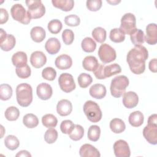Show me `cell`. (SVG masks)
Listing matches in <instances>:
<instances>
[{"instance_id":"obj_9","label":"cell","mask_w":157,"mask_h":157,"mask_svg":"<svg viewBox=\"0 0 157 157\" xmlns=\"http://www.w3.org/2000/svg\"><path fill=\"white\" fill-rule=\"evenodd\" d=\"M58 83L62 91L70 93L75 90V83L73 76L69 73H63L58 78Z\"/></svg>"},{"instance_id":"obj_39","label":"cell","mask_w":157,"mask_h":157,"mask_svg":"<svg viewBox=\"0 0 157 157\" xmlns=\"http://www.w3.org/2000/svg\"><path fill=\"white\" fill-rule=\"evenodd\" d=\"M88 138L90 140L96 142L99 140L101 135V129L98 125H91L88 130Z\"/></svg>"},{"instance_id":"obj_38","label":"cell","mask_w":157,"mask_h":157,"mask_svg":"<svg viewBox=\"0 0 157 157\" xmlns=\"http://www.w3.org/2000/svg\"><path fill=\"white\" fill-rule=\"evenodd\" d=\"M4 115L7 120L10 121H15L20 116V111L17 107L15 106H10L7 108L5 111Z\"/></svg>"},{"instance_id":"obj_50","label":"cell","mask_w":157,"mask_h":157,"mask_svg":"<svg viewBox=\"0 0 157 157\" xmlns=\"http://www.w3.org/2000/svg\"><path fill=\"white\" fill-rule=\"evenodd\" d=\"M0 10H1L0 23L2 25L7 21V20L9 19V13H8L7 11L3 8H1Z\"/></svg>"},{"instance_id":"obj_26","label":"cell","mask_w":157,"mask_h":157,"mask_svg":"<svg viewBox=\"0 0 157 157\" xmlns=\"http://www.w3.org/2000/svg\"><path fill=\"white\" fill-rule=\"evenodd\" d=\"M144 33L140 29L136 28L130 34V39L134 46L142 45L144 42Z\"/></svg>"},{"instance_id":"obj_21","label":"cell","mask_w":157,"mask_h":157,"mask_svg":"<svg viewBox=\"0 0 157 157\" xmlns=\"http://www.w3.org/2000/svg\"><path fill=\"white\" fill-rule=\"evenodd\" d=\"M31 39L35 42L39 43L42 42L46 36L45 29L41 26L33 27L30 32Z\"/></svg>"},{"instance_id":"obj_45","label":"cell","mask_w":157,"mask_h":157,"mask_svg":"<svg viewBox=\"0 0 157 157\" xmlns=\"http://www.w3.org/2000/svg\"><path fill=\"white\" fill-rule=\"evenodd\" d=\"M64 23L66 25L69 26H77L80 25V19L77 15L71 14L67 15L64 18Z\"/></svg>"},{"instance_id":"obj_19","label":"cell","mask_w":157,"mask_h":157,"mask_svg":"<svg viewBox=\"0 0 157 157\" xmlns=\"http://www.w3.org/2000/svg\"><path fill=\"white\" fill-rule=\"evenodd\" d=\"M89 93L90 96L93 98L101 99L105 96L107 90L105 86L104 85L96 83L90 87Z\"/></svg>"},{"instance_id":"obj_8","label":"cell","mask_w":157,"mask_h":157,"mask_svg":"<svg viewBox=\"0 0 157 157\" xmlns=\"http://www.w3.org/2000/svg\"><path fill=\"white\" fill-rule=\"evenodd\" d=\"M98 53L100 60L104 64L111 63L115 60L117 58L115 49L107 44H101Z\"/></svg>"},{"instance_id":"obj_28","label":"cell","mask_w":157,"mask_h":157,"mask_svg":"<svg viewBox=\"0 0 157 157\" xmlns=\"http://www.w3.org/2000/svg\"><path fill=\"white\" fill-rule=\"evenodd\" d=\"M110 128L113 132L115 134H120L125 130L126 125L121 119L115 118L110 121Z\"/></svg>"},{"instance_id":"obj_46","label":"cell","mask_w":157,"mask_h":157,"mask_svg":"<svg viewBox=\"0 0 157 157\" xmlns=\"http://www.w3.org/2000/svg\"><path fill=\"white\" fill-rule=\"evenodd\" d=\"M74 124L69 120H63L60 124V129L63 134H69L74 129Z\"/></svg>"},{"instance_id":"obj_53","label":"cell","mask_w":157,"mask_h":157,"mask_svg":"<svg viewBox=\"0 0 157 157\" xmlns=\"http://www.w3.org/2000/svg\"><path fill=\"white\" fill-rule=\"evenodd\" d=\"M16 156H31V155L26 150H21L20 151L18 152V153H17Z\"/></svg>"},{"instance_id":"obj_48","label":"cell","mask_w":157,"mask_h":157,"mask_svg":"<svg viewBox=\"0 0 157 157\" xmlns=\"http://www.w3.org/2000/svg\"><path fill=\"white\" fill-rule=\"evenodd\" d=\"M102 2L101 0H88L86 2L87 9L92 12L99 10L102 7Z\"/></svg>"},{"instance_id":"obj_42","label":"cell","mask_w":157,"mask_h":157,"mask_svg":"<svg viewBox=\"0 0 157 157\" xmlns=\"http://www.w3.org/2000/svg\"><path fill=\"white\" fill-rule=\"evenodd\" d=\"M58 132L54 128H48L44 134V140L49 144H53L58 139Z\"/></svg>"},{"instance_id":"obj_2","label":"cell","mask_w":157,"mask_h":157,"mask_svg":"<svg viewBox=\"0 0 157 157\" xmlns=\"http://www.w3.org/2000/svg\"><path fill=\"white\" fill-rule=\"evenodd\" d=\"M16 98L18 104L23 107L29 106L33 101V89L26 83H20L16 88Z\"/></svg>"},{"instance_id":"obj_37","label":"cell","mask_w":157,"mask_h":157,"mask_svg":"<svg viewBox=\"0 0 157 157\" xmlns=\"http://www.w3.org/2000/svg\"><path fill=\"white\" fill-rule=\"evenodd\" d=\"M84 135V129L80 124H74V129L69 134L71 139L74 141H78L82 139Z\"/></svg>"},{"instance_id":"obj_25","label":"cell","mask_w":157,"mask_h":157,"mask_svg":"<svg viewBox=\"0 0 157 157\" xmlns=\"http://www.w3.org/2000/svg\"><path fill=\"white\" fill-rule=\"evenodd\" d=\"M52 3L54 7L65 12L71 10L74 6L73 0H52Z\"/></svg>"},{"instance_id":"obj_27","label":"cell","mask_w":157,"mask_h":157,"mask_svg":"<svg viewBox=\"0 0 157 157\" xmlns=\"http://www.w3.org/2000/svg\"><path fill=\"white\" fill-rule=\"evenodd\" d=\"M16 44V39L12 34H7L6 37L0 42V47L2 50L8 52L13 48Z\"/></svg>"},{"instance_id":"obj_23","label":"cell","mask_w":157,"mask_h":157,"mask_svg":"<svg viewBox=\"0 0 157 157\" xmlns=\"http://www.w3.org/2000/svg\"><path fill=\"white\" fill-rule=\"evenodd\" d=\"M144 120V117L143 113L139 110L134 111L130 113L128 118L129 124L133 127L140 126Z\"/></svg>"},{"instance_id":"obj_32","label":"cell","mask_w":157,"mask_h":157,"mask_svg":"<svg viewBox=\"0 0 157 157\" xmlns=\"http://www.w3.org/2000/svg\"><path fill=\"white\" fill-rule=\"evenodd\" d=\"M4 144L7 148L10 150H15L20 145V142L18 138L13 135H9L4 139Z\"/></svg>"},{"instance_id":"obj_3","label":"cell","mask_w":157,"mask_h":157,"mask_svg":"<svg viewBox=\"0 0 157 157\" xmlns=\"http://www.w3.org/2000/svg\"><path fill=\"white\" fill-rule=\"evenodd\" d=\"M129 79L125 75H118L114 77L110 83V93L115 98H120L129 85Z\"/></svg>"},{"instance_id":"obj_16","label":"cell","mask_w":157,"mask_h":157,"mask_svg":"<svg viewBox=\"0 0 157 157\" xmlns=\"http://www.w3.org/2000/svg\"><path fill=\"white\" fill-rule=\"evenodd\" d=\"M79 155L81 157H99L101 156L99 150L89 144H85L81 146Z\"/></svg>"},{"instance_id":"obj_54","label":"cell","mask_w":157,"mask_h":157,"mask_svg":"<svg viewBox=\"0 0 157 157\" xmlns=\"http://www.w3.org/2000/svg\"><path fill=\"white\" fill-rule=\"evenodd\" d=\"M107 2L108 3L112 4V5H116V4H118V3H120L121 1H117V0H115V1H109V0H107Z\"/></svg>"},{"instance_id":"obj_31","label":"cell","mask_w":157,"mask_h":157,"mask_svg":"<svg viewBox=\"0 0 157 157\" xmlns=\"http://www.w3.org/2000/svg\"><path fill=\"white\" fill-rule=\"evenodd\" d=\"M42 123L45 127L47 128H52L56 126L58 120L54 115L48 113L44 115L42 117Z\"/></svg>"},{"instance_id":"obj_5","label":"cell","mask_w":157,"mask_h":157,"mask_svg":"<svg viewBox=\"0 0 157 157\" xmlns=\"http://www.w3.org/2000/svg\"><path fill=\"white\" fill-rule=\"evenodd\" d=\"M25 3L28 7L27 13L31 19H37L43 17L45 7L40 0H27Z\"/></svg>"},{"instance_id":"obj_1","label":"cell","mask_w":157,"mask_h":157,"mask_svg":"<svg viewBox=\"0 0 157 157\" xmlns=\"http://www.w3.org/2000/svg\"><path fill=\"white\" fill-rule=\"evenodd\" d=\"M148 57L147 49L143 45L135 46L126 56V61L131 71L134 74H141L145 69V61Z\"/></svg>"},{"instance_id":"obj_22","label":"cell","mask_w":157,"mask_h":157,"mask_svg":"<svg viewBox=\"0 0 157 157\" xmlns=\"http://www.w3.org/2000/svg\"><path fill=\"white\" fill-rule=\"evenodd\" d=\"M28 58L26 53L19 51L15 53L12 56V62L16 67H21L27 64Z\"/></svg>"},{"instance_id":"obj_36","label":"cell","mask_w":157,"mask_h":157,"mask_svg":"<svg viewBox=\"0 0 157 157\" xmlns=\"http://www.w3.org/2000/svg\"><path fill=\"white\" fill-rule=\"evenodd\" d=\"M110 39L115 43H120L124 40L125 34L123 33L119 28H113L110 30Z\"/></svg>"},{"instance_id":"obj_14","label":"cell","mask_w":157,"mask_h":157,"mask_svg":"<svg viewBox=\"0 0 157 157\" xmlns=\"http://www.w3.org/2000/svg\"><path fill=\"white\" fill-rule=\"evenodd\" d=\"M139 102L138 95L134 91H128L123 94V104L128 109H132L136 107Z\"/></svg>"},{"instance_id":"obj_11","label":"cell","mask_w":157,"mask_h":157,"mask_svg":"<svg viewBox=\"0 0 157 157\" xmlns=\"http://www.w3.org/2000/svg\"><path fill=\"white\" fill-rule=\"evenodd\" d=\"M143 136L150 144H157V124H147L143 129Z\"/></svg>"},{"instance_id":"obj_47","label":"cell","mask_w":157,"mask_h":157,"mask_svg":"<svg viewBox=\"0 0 157 157\" xmlns=\"http://www.w3.org/2000/svg\"><path fill=\"white\" fill-rule=\"evenodd\" d=\"M62 39L66 45H71L74 39V32L69 29H66L63 31Z\"/></svg>"},{"instance_id":"obj_17","label":"cell","mask_w":157,"mask_h":157,"mask_svg":"<svg viewBox=\"0 0 157 157\" xmlns=\"http://www.w3.org/2000/svg\"><path fill=\"white\" fill-rule=\"evenodd\" d=\"M72 110V104L71 102L67 99L60 100L56 105L57 113L63 117L69 115Z\"/></svg>"},{"instance_id":"obj_29","label":"cell","mask_w":157,"mask_h":157,"mask_svg":"<svg viewBox=\"0 0 157 157\" xmlns=\"http://www.w3.org/2000/svg\"><path fill=\"white\" fill-rule=\"evenodd\" d=\"M23 123L28 128H34L39 124V120L33 113H27L23 118Z\"/></svg>"},{"instance_id":"obj_34","label":"cell","mask_w":157,"mask_h":157,"mask_svg":"<svg viewBox=\"0 0 157 157\" xmlns=\"http://www.w3.org/2000/svg\"><path fill=\"white\" fill-rule=\"evenodd\" d=\"M93 39L99 43H103L106 39V31L102 27H96L92 31Z\"/></svg>"},{"instance_id":"obj_40","label":"cell","mask_w":157,"mask_h":157,"mask_svg":"<svg viewBox=\"0 0 157 157\" xmlns=\"http://www.w3.org/2000/svg\"><path fill=\"white\" fill-rule=\"evenodd\" d=\"M77 81L80 87L82 88H87L92 83L93 78L88 74L82 73L78 75L77 78Z\"/></svg>"},{"instance_id":"obj_13","label":"cell","mask_w":157,"mask_h":157,"mask_svg":"<svg viewBox=\"0 0 157 157\" xmlns=\"http://www.w3.org/2000/svg\"><path fill=\"white\" fill-rule=\"evenodd\" d=\"M37 95L42 100L49 99L53 94V90L50 85L47 83H41L36 88Z\"/></svg>"},{"instance_id":"obj_10","label":"cell","mask_w":157,"mask_h":157,"mask_svg":"<svg viewBox=\"0 0 157 157\" xmlns=\"http://www.w3.org/2000/svg\"><path fill=\"white\" fill-rule=\"evenodd\" d=\"M113 151L117 157H129L131 151L128 142L120 139L117 140L113 144Z\"/></svg>"},{"instance_id":"obj_24","label":"cell","mask_w":157,"mask_h":157,"mask_svg":"<svg viewBox=\"0 0 157 157\" xmlns=\"http://www.w3.org/2000/svg\"><path fill=\"white\" fill-rule=\"evenodd\" d=\"M99 63L97 58L94 56H87L82 61V66L88 71H94L99 66Z\"/></svg>"},{"instance_id":"obj_49","label":"cell","mask_w":157,"mask_h":157,"mask_svg":"<svg viewBox=\"0 0 157 157\" xmlns=\"http://www.w3.org/2000/svg\"><path fill=\"white\" fill-rule=\"evenodd\" d=\"M104 65L103 64H99L98 67L93 71V74L94 76L96 77V78L102 80V79H105V77L104 74Z\"/></svg>"},{"instance_id":"obj_35","label":"cell","mask_w":157,"mask_h":157,"mask_svg":"<svg viewBox=\"0 0 157 157\" xmlns=\"http://www.w3.org/2000/svg\"><path fill=\"white\" fill-rule=\"evenodd\" d=\"M13 91L9 84L3 83L0 85V99L2 101H7L11 98Z\"/></svg>"},{"instance_id":"obj_7","label":"cell","mask_w":157,"mask_h":157,"mask_svg":"<svg viewBox=\"0 0 157 157\" xmlns=\"http://www.w3.org/2000/svg\"><path fill=\"white\" fill-rule=\"evenodd\" d=\"M136 28V18L132 13H126L121 17L120 29L124 34H130Z\"/></svg>"},{"instance_id":"obj_52","label":"cell","mask_w":157,"mask_h":157,"mask_svg":"<svg viewBox=\"0 0 157 157\" xmlns=\"http://www.w3.org/2000/svg\"><path fill=\"white\" fill-rule=\"evenodd\" d=\"M148 124H157V115L156 113L151 115L148 118Z\"/></svg>"},{"instance_id":"obj_20","label":"cell","mask_w":157,"mask_h":157,"mask_svg":"<svg viewBox=\"0 0 157 157\" xmlns=\"http://www.w3.org/2000/svg\"><path fill=\"white\" fill-rule=\"evenodd\" d=\"M45 48L50 55L56 54L61 48V43L57 38L50 37L45 42Z\"/></svg>"},{"instance_id":"obj_4","label":"cell","mask_w":157,"mask_h":157,"mask_svg":"<svg viewBox=\"0 0 157 157\" xmlns=\"http://www.w3.org/2000/svg\"><path fill=\"white\" fill-rule=\"evenodd\" d=\"M83 110L88 120L91 122L97 123L102 118V111L99 105L94 101L91 100L86 101Z\"/></svg>"},{"instance_id":"obj_51","label":"cell","mask_w":157,"mask_h":157,"mask_svg":"<svg viewBox=\"0 0 157 157\" xmlns=\"http://www.w3.org/2000/svg\"><path fill=\"white\" fill-rule=\"evenodd\" d=\"M148 67L150 71L155 73L157 71V60L156 58L152 59L150 61Z\"/></svg>"},{"instance_id":"obj_44","label":"cell","mask_w":157,"mask_h":157,"mask_svg":"<svg viewBox=\"0 0 157 157\" xmlns=\"http://www.w3.org/2000/svg\"><path fill=\"white\" fill-rule=\"evenodd\" d=\"M42 76L47 80L53 81L56 77V71L52 67H47L42 70Z\"/></svg>"},{"instance_id":"obj_43","label":"cell","mask_w":157,"mask_h":157,"mask_svg":"<svg viewBox=\"0 0 157 157\" xmlns=\"http://www.w3.org/2000/svg\"><path fill=\"white\" fill-rule=\"evenodd\" d=\"M15 72L18 77L20 78H27L31 74V70L30 67L26 64L21 67H17L15 69Z\"/></svg>"},{"instance_id":"obj_30","label":"cell","mask_w":157,"mask_h":157,"mask_svg":"<svg viewBox=\"0 0 157 157\" xmlns=\"http://www.w3.org/2000/svg\"><path fill=\"white\" fill-rule=\"evenodd\" d=\"M81 47L84 52L86 53H91L95 50L96 44L92 38L86 37L82 40Z\"/></svg>"},{"instance_id":"obj_18","label":"cell","mask_w":157,"mask_h":157,"mask_svg":"<svg viewBox=\"0 0 157 157\" xmlns=\"http://www.w3.org/2000/svg\"><path fill=\"white\" fill-rule=\"evenodd\" d=\"M55 64L56 67L59 69H68L72 65V59L70 56L66 54H63L58 56L56 58L55 61Z\"/></svg>"},{"instance_id":"obj_15","label":"cell","mask_w":157,"mask_h":157,"mask_svg":"<svg viewBox=\"0 0 157 157\" xmlns=\"http://www.w3.org/2000/svg\"><path fill=\"white\" fill-rule=\"evenodd\" d=\"M47 62L45 55L41 51H35L33 52L30 56V63L35 68H40L44 66Z\"/></svg>"},{"instance_id":"obj_6","label":"cell","mask_w":157,"mask_h":157,"mask_svg":"<svg viewBox=\"0 0 157 157\" xmlns=\"http://www.w3.org/2000/svg\"><path fill=\"white\" fill-rule=\"evenodd\" d=\"M10 13L13 20L23 24L28 25L31 21L27 12L21 4H15L10 9Z\"/></svg>"},{"instance_id":"obj_41","label":"cell","mask_w":157,"mask_h":157,"mask_svg":"<svg viewBox=\"0 0 157 157\" xmlns=\"http://www.w3.org/2000/svg\"><path fill=\"white\" fill-rule=\"evenodd\" d=\"M63 27L62 23L60 20L58 19H53L49 21L48 23V29L52 33L54 34H56L59 33Z\"/></svg>"},{"instance_id":"obj_33","label":"cell","mask_w":157,"mask_h":157,"mask_svg":"<svg viewBox=\"0 0 157 157\" xmlns=\"http://www.w3.org/2000/svg\"><path fill=\"white\" fill-rule=\"evenodd\" d=\"M121 72V68L120 66L117 63L106 66L104 68V74L105 78L110 77L112 75L119 74Z\"/></svg>"},{"instance_id":"obj_12","label":"cell","mask_w":157,"mask_h":157,"mask_svg":"<svg viewBox=\"0 0 157 157\" xmlns=\"http://www.w3.org/2000/svg\"><path fill=\"white\" fill-rule=\"evenodd\" d=\"M144 41L149 45H155L157 43V26L156 23H150L147 26Z\"/></svg>"}]
</instances>
